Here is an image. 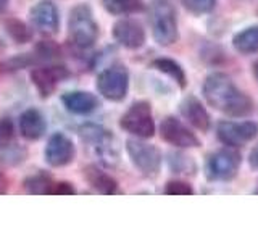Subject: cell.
Segmentation results:
<instances>
[{
  "label": "cell",
  "mask_w": 258,
  "mask_h": 242,
  "mask_svg": "<svg viewBox=\"0 0 258 242\" xmlns=\"http://www.w3.org/2000/svg\"><path fill=\"white\" fill-rule=\"evenodd\" d=\"M207 103L215 110L226 113L228 116L245 118L253 111V102L226 73H212L202 86Z\"/></svg>",
  "instance_id": "obj_1"
},
{
  "label": "cell",
  "mask_w": 258,
  "mask_h": 242,
  "mask_svg": "<svg viewBox=\"0 0 258 242\" xmlns=\"http://www.w3.org/2000/svg\"><path fill=\"white\" fill-rule=\"evenodd\" d=\"M150 26L155 42L161 47L173 45L177 37V15L168 0H153L150 5Z\"/></svg>",
  "instance_id": "obj_2"
},
{
  "label": "cell",
  "mask_w": 258,
  "mask_h": 242,
  "mask_svg": "<svg viewBox=\"0 0 258 242\" xmlns=\"http://www.w3.org/2000/svg\"><path fill=\"white\" fill-rule=\"evenodd\" d=\"M70 40L79 48L92 47L99 39V24H97L92 8L87 4H79L70 12L68 20Z\"/></svg>",
  "instance_id": "obj_3"
},
{
  "label": "cell",
  "mask_w": 258,
  "mask_h": 242,
  "mask_svg": "<svg viewBox=\"0 0 258 242\" xmlns=\"http://www.w3.org/2000/svg\"><path fill=\"white\" fill-rule=\"evenodd\" d=\"M119 126L126 133L139 139H150L155 136V121L149 102L137 100L119 118Z\"/></svg>",
  "instance_id": "obj_4"
},
{
  "label": "cell",
  "mask_w": 258,
  "mask_h": 242,
  "mask_svg": "<svg viewBox=\"0 0 258 242\" xmlns=\"http://www.w3.org/2000/svg\"><path fill=\"white\" fill-rule=\"evenodd\" d=\"M126 152L131 163L137 168V171L142 176L157 177L160 174L163 157H161V152L157 145L137 139H129L126 142Z\"/></svg>",
  "instance_id": "obj_5"
},
{
  "label": "cell",
  "mask_w": 258,
  "mask_h": 242,
  "mask_svg": "<svg viewBox=\"0 0 258 242\" xmlns=\"http://www.w3.org/2000/svg\"><path fill=\"white\" fill-rule=\"evenodd\" d=\"M79 134L83 137V141L91 144L95 149L97 157L107 166H115L119 160L116 141L110 131H107L102 126L97 125H86L79 129Z\"/></svg>",
  "instance_id": "obj_6"
},
{
  "label": "cell",
  "mask_w": 258,
  "mask_h": 242,
  "mask_svg": "<svg viewBox=\"0 0 258 242\" xmlns=\"http://www.w3.org/2000/svg\"><path fill=\"white\" fill-rule=\"evenodd\" d=\"M97 91L111 102L124 100L129 91V73L123 65H113L103 70L97 78Z\"/></svg>",
  "instance_id": "obj_7"
},
{
  "label": "cell",
  "mask_w": 258,
  "mask_h": 242,
  "mask_svg": "<svg viewBox=\"0 0 258 242\" xmlns=\"http://www.w3.org/2000/svg\"><path fill=\"white\" fill-rule=\"evenodd\" d=\"M242 165V155L234 147H226L213 152L207 161V173L210 179L231 181L236 177Z\"/></svg>",
  "instance_id": "obj_8"
},
{
  "label": "cell",
  "mask_w": 258,
  "mask_h": 242,
  "mask_svg": "<svg viewBox=\"0 0 258 242\" xmlns=\"http://www.w3.org/2000/svg\"><path fill=\"white\" fill-rule=\"evenodd\" d=\"M216 136L228 147H242L258 136V125L253 121H220Z\"/></svg>",
  "instance_id": "obj_9"
},
{
  "label": "cell",
  "mask_w": 258,
  "mask_h": 242,
  "mask_svg": "<svg viewBox=\"0 0 258 242\" xmlns=\"http://www.w3.org/2000/svg\"><path fill=\"white\" fill-rule=\"evenodd\" d=\"M160 136L165 142H168L169 145H174V147H179V149L200 147L202 145L196 133H192L190 129L176 116H166L163 121H161Z\"/></svg>",
  "instance_id": "obj_10"
},
{
  "label": "cell",
  "mask_w": 258,
  "mask_h": 242,
  "mask_svg": "<svg viewBox=\"0 0 258 242\" xmlns=\"http://www.w3.org/2000/svg\"><path fill=\"white\" fill-rule=\"evenodd\" d=\"M31 81L36 86L37 92L42 99L50 97L61 81L70 76V71L61 65H48V67H39L31 71Z\"/></svg>",
  "instance_id": "obj_11"
},
{
  "label": "cell",
  "mask_w": 258,
  "mask_h": 242,
  "mask_svg": "<svg viewBox=\"0 0 258 242\" xmlns=\"http://www.w3.org/2000/svg\"><path fill=\"white\" fill-rule=\"evenodd\" d=\"M76 155L75 144L68 136L63 133H55L47 142V147L44 150V158L47 165L53 168H61L70 165Z\"/></svg>",
  "instance_id": "obj_12"
},
{
  "label": "cell",
  "mask_w": 258,
  "mask_h": 242,
  "mask_svg": "<svg viewBox=\"0 0 258 242\" xmlns=\"http://www.w3.org/2000/svg\"><path fill=\"white\" fill-rule=\"evenodd\" d=\"M113 37L115 40L129 50L141 48L145 44V29L137 20L123 18L113 24Z\"/></svg>",
  "instance_id": "obj_13"
},
{
  "label": "cell",
  "mask_w": 258,
  "mask_h": 242,
  "mask_svg": "<svg viewBox=\"0 0 258 242\" xmlns=\"http://www.w3.org/2000/svg\"><path fill=\"white\" fill-rule=\"evenodd\" d=\"M29 16L36 26L47 32V34H56L60 29V15L52 0H40L31 8Z\"/></svg>",
  "instance_id": "obj_14"
},
{
  "label": "cell",
  "mask_w": 258,
  "mask_h": 242,
  "mask_svg": "<svg viewBox=\"0 0 258 242\" xmlns=\"http://www.w3.org/2000/svg\"><path fill=\"white\" fill-rule=\"evenodd\" d=\"M179 111L184 116V119H187L194 128L199 129V131L202 133L210 131V128H212V116H210V113L204 107V103H202L197 97H194V95L185 97L179 103Z\"/></svg>",
  "instance_id": "obj_15"
},
{
  "label": "cell",
  "mask_w": 258,
  "mask_h": 242,
  "mask_svg": "<svg viewBox=\"0 0 258 242\" xmlns=\"http://www.w3.org/2000/svg\"><path fill=\"white\" fill-rule=\"evenodd\" d=\"M61 102L70 113L75 115H89L94 110L99 108V99L92 92L86 91H70L67 94H63Z\"/></svg>",
  "instance_id": "obj_16"
},
{
  "label": "cell",
  "mask_w": 258,
  "mask_h": 242,
  "mask_svg": "<svg viewBox=\"0 0 258 242\" xmlns=\"http://www.w3.org/2000/svg\"><path fill=\"white\" fill-rule=\"evenodd\" d=\"M47 123L44 115L36 108H29L21 113L20 116V133L24 139L37 141L45 134Z\"/></svg>",
  "instance_id": "obj_17"
},
{
  "label": "cell",
  "mask_w": 258,
  "mask_h": 242,
  "mask_svg": "<svg viewBox=\"0 0 258 242\" xmlns=\"http://www.w3.org/2000/svg\"><path fill=\"white\" fill-rule=\"evenodd\" d=\"M84 177L91 188L103 196H113L118 192V183L115 177H111L107 171H103L99 166L89 165L84 168Z\"/></svg>",
  "instance_id": "obj_18"
},
{
  "label": "cell",
  "mask_w": 258,
  "mask_h": 242,
  "mask_svg": "<svg viewBox=\"0 0 258 242\" xmlns=\"http://www.w3.org/2000/svg\"><path fill=\"white\" fill-rule=\"evenodd\" d=\"M232 45L240 55L258 53V24L239 31L232 37Z\"/></svg>",
  "instance_id": "obj_19"
},
{
  "label": "cell",
  "mask_w": 258,
  "mask_h": 242,
  "mask_svg": "<svg viewBox=\"0 0 258 242\" xmlns=\"http://www.w3.org/2000/svg\"><path fill=\"white\" fill-rule=\"evenodd\" d=\"M152 68H155L157 71L163 73L168 78H171L181 89L187 86V76H185L184 68L171 58H163V56H161V58H155L152 62Z\"/></svg>",
  "instance_id": "obj_20"
},
{
  "label": "cell",
  "mask_w": 258,
  "mask_h": 242,
  "mask_svg": "<svg viewBox=\"0 0 258 242\" xmlns=\"http://www.w3.org/2000/svg\"><path fill=\"white\" fill-rule=\"evenodd\" d=\"M102 5L111 15H131L144 10V0H102Z\"/></svg>",
  "instance_id": "obj_21"
},
{
  "label": "cell",
  "mask_w": 258,
  "mask_h": 242,
  "mask_svg": "<svg viewBox=\"0 0 258 242\" xmlns=\"http://www.w3.org/2000/svg\"><path fill=\"white\" fill-rule=\"evenodd\" d=\"M5 31L16 44H26L32 39L31 29L20 20H8L5 23Z\"/></svg>",
  "instance_id": "obj_22"
},
{
  "label": "cell",
  "mask_w": 258,
  "mask_h": 242,
  "mask_svg": "<svg viewBox=\"0 0 258 242\" xmlns=\"http://www.w3.org/2000/svg\"><path fill=\"white\" fill-rule=\"evenodd\" d=\"M52 177L45 173H36L26 177L24 188L29 194H48V189L52 188Z\"/></svg>",
  "instance_id": "obj_23"
},
{
  "label": "cell",
  "mask_w": 258,
  "mask_h": 242,
  "mask_svg": "<svg viewBox=\"0 0 258 242\" xmlns=\"http://www.w3.org/2000/svg\"><path fill=\"white\" fill-rule=\"evenodd\" d=\"M169 166L173 173H182V174H196L197 165L192 160V157L184 155V153H171L169 155Z\"/></svg>",
  "instance_id": "obj_24"
},
{
  "label": "cell",
  "mask_w": 258,
  "mask_h": 242,
  "mask_svg": "<svg viewBox=\"0 0 258 242\" xmlns=\"http://www.w3.org/2000/svg\"><path fill=\"white\" fill-rule=\"evenodd\" d=\"M184 8L192 15H207L215 8L216 0H182Z\"/></svg>",
  "instance_id": "obj_25"
},
{
  "label": "cell",
  "mask_w": 258,
  "mask_h": 242,
  "mask_svg": "<svg viewBox=\"0 0 258 242\" xmlns=\"http://www.w3.org/2000/svg\"><path fill=\"white\" fill-rule=\"evenodd\" d=\"M15 137V128L10 119H0V150L10 147V144Z\"/></svg>",
  "instance_id": "obj_26"
},
{
  "label": "cell",
  "mask_w": 258,
  "mask_h": 242,
  "mask_svg": "<svg viewBox=\"0 0 258 242\" xmlns=\"http://www.w3.org/2000/svg\"><path fill=\"white\" fill-rule=\"evenodd\" d=\"M166 196H192L194 189L189 183H184V181H169L165 186V191H163Z\"/></svg>",
  "instance_id": "obj_27"
},
{
  "label": "cell",
  "mask_w": 258,
  "mask_h": 242,
  "mask_svg": "<svg viewBox=\"0 0 258 242\" xmlns=\"http://www.w3.org/2000/svg\"><path fill=\"white\" fill-rule=\"evenodd\" d=\"M48 194H53V196H73V194H76V189L73 188L71 183L61 181V183H53L52 188L48 189Z\"/></svg>",
  "instance_id": "obj_28"
},
{
  "label": "cell",
  "mask_w": 258,
  "mask_h": 242,
  "mask_svg": "<svg viewBox=\"0 0 258 242\" xmlns=\"http://www.w3.org/2000/svg\"><path fill=\"white\" fill-rule=\"evenodd\" d=\"M248 165L252 169L258 171V145H256V147H253L248 153Z\"/></svg>",
  "instance_id": "obj_29"
},
{
  "label": "cell",
  "mask_w": 258,
  "mask_h": 242,
  "mask_svg": "<svg viewBox=\"0 0 258 242\" xmlns=\"http://www.w3.org/2000/svg\"><path fill=\"white\" fill-rule=\"evenodd\" d=\"M7 191H8V179H7V176L0 171V196H4Z\"/></svg>",
  "instance_id": "obj_30"
},
{
  "label": "cell",
  "mask_w": 258,
  "mask_h": 242,
  "mask_svg": "<svg viewBox=\"0 0 258 242\" xmlns=\"http://www.w3.org/2000/svg\"><path fill=\"white\" fill-rule=\"evenodd\" d=\"M252 70H253V76H255L256 83H258V60H256V62L253 63V68H252Z\"/></svg>",
  "instance_id": "obj_31"
},
{
  "label": "cell",
  "mask_w": 258,
  "mask_h": 242,
  "mask_svg": "<svg viewBox=\"0 0 258 242\" xmlns=\"http://www.w3.org/2000/svg\"><path fill=\"white\" fill-rule=\"evenodd\" d=\"M8 2H10V0H0V12H4V10H5L7 5H8Z\"/></svg>",
  "instance_id": "obj_32"
},
{
  "label": "cell",
  "mask_w": 258,
  "mask_h": 242,
  "mask_svg": "<svg viewBox=\"0 0 258 242\" xmlns=\"http://www.w3.org/2000/svg\"><path fill=\"white\" fill-rule=\"evenodd\" d=\"M255 194H258V183H256V188H255V191H253Z\"/></svg>",
  "instance_id": "obj_33"
},
{
  "label": "cell",
  "mask_w": 258,
  "mask_h": 242,
  "mask_svg": "<svg viewBox=\"0 0 258 242\" xmlns=\"http://www.w3.org/2000/svg\"><path fill=\"white\" fill-rule=\"evenodd\" d=\"M256 15H258V8H256Z\"/></svg>",
  "instance_id": "obj_34"
}]
</instances>
